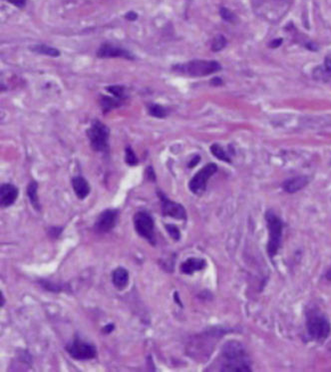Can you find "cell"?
Returning a JSON list of instances; mask_svg holds the SVG:
<instances>
[{"label":"cell","instance_id":"obj_1","mask_svg":"<svg viewBox=\"0 0 331 372\" xmlns=\"http://www.w3.org/2000/svg\"><path fill=\"white\" fill-rule=\"evenodd\" d=\"M221 371L250 372L251 360L243 345L236 340H230L221 350Z\"/></svg>","mask_w":331,"mask_h":372},{"label":"cell","instance_id":"obj_2","mask_svg":"<svg viewBox=\"0 0 331 372\" xmlns=\"http://www.w3.org/2000/svg\"><path fill=\"white\" fill-rule=\"evenodd\" d=\"M306 329L312 340L323 342L331 332L328 317L318 309H312L306 313Z\"/></svg>","mask_w":331,"mask_h":372},{"label":"cell","instance_id":"obj_3","mask_svg":"<svg viewBox=\"0 0 331 372\" xmlns=\"http://www.w3.org/2000/svg\"><path fill=\"white\" fill-rule=\"evenodd\" d=\"M265 219L268 229V242L267 245V251L269 259H273V258L281 249L284 224L282 219L276 216L275 212L271 210L266 211Z\"/></svg>","mask_w":331,"mask_h":372},{"label":"cell","instance_id":"obj_4","mask_svg":"<svg viewBox=\"0 0 331 372\" xmlns=\"http://www.w3.org/2000/svg\"><path fill=\"white\" fill-rule=\"evenodd\" d=\"M173 69L176 72L184 75L191 77H204L219 72L221 69V66L215 60H191L187 63L173 66Z\"/></svg>","mask_w":331,"mask_h":372},{"label":"cell","instance_id":"obj_5","mask_svg":"<svg viewBox=\"0 0 331 372\" xmlns=\"http://www.w3.org/2000/svg\"><path fill=\"white\" fill-rule=\"evenodd\" d=\"M87 136L90 140V144L96 152H107L109 149L110 130L99 120L92 122L90 128L87 130Z\"/></svg>","mask_w":331,"mask_h":372},{"label":"cell","instance_id":"obj_6","mask_svg":"<svg viewBox=\"0 0 331 372\" xmlns=\"http://www.w3.org/2000/svg\"><path fill=\"white\" fill-rule=\"evenodd\" d=\"M134 226L139 236L147 240L152 245L156 244L155 223L152 216L146 210H140L134 216Z\"/></svg>","mask_w":331,"mask_h":372},{"label":"cell","instance_id":"obj_7","mask_svg":"<svg viewBox=\"0 0 331 372\" xmlns=\"http://www.w3.org/2000/svg\"><path fill=\"white\" fill-rule=\"evenodd\" d=\"M217 171L218 166L215 163L206 164L190 179L189 183V191L195 194H198V196H201L206 189L207 181L212 178V176L217 173Z\"/></svg>","mask_w":331,"mask_h":372},{"label":"cell","instance_id":"obj_8","mask_svg":"<svg viewBox=\"0 0 331 372\" xmlns=\"http://www.w3.org/2000/svg\"><path fill=\"white\" fill-rule=\"evenodd\" d=\"M65 348L69 356L76 360H89L94 358L97 354V349L92 343L86 342L78 338L68 343Z\"/></svg>","mask_w":331,"mask_h":372},{"label":"cell","instance_id":"obj_9","mask_svg":"<svg viewBox=\"0 0 331 372\" xmlns=\"http://www.w3.org/2000/svg\"><path fill=\"white\" fill-rule=\"evenodd\" d=\"M158 196L162 203V212L164 217H170L176 220H187V211L181 204L171 201L161 191H158Z\"/></svg>","mask_w":331,"mask_h":372},{"label":"cell","instance_id":"obj_10","mask_svg":"<svg viewBox=\"0 0 331 372\" xmlns=\"http://www.w3.org/2000/svg\"><path fill=\"white\" fill-rule=\"evenodd\" d=\"M97 56L99 58H124L127 60L135 59V56L129 50L111 43L102 44L97 50Z\"/></svg>","mask_w":331,"mask_h":372},{"label":"cell","instance_id":"obj_11","mask_svg":"<svg viewBox=\"0 0 331 372\" xmlns=\"http://www.w3.org/2000/svg\"><path fill=\"white\" fill-rule=\"evenodd\" d=\"M119 217V210H106L98 217L94 228L97 233H109L116 226Z\"/></svg>","mask_w":331,"mask_h":372},{"label":"cell","instance_id":"obj_12","mask_svg":"<svg viewBox=\"0 0 331 372\" xmlns=\"http://www.w3.org/2000/svg\"><path fill=\"white\" fill-rule=\"evenodd\" d=\"M19 191L12 184H3L0 188V204L1 208L10 207L18 198Z\"/></svg>","mask_w":331,"mask_h":372},{"label":"cell","instance_id":"obj_13","mask_svg":"<svg viewBox=\"0 0 331 372\" xmlns=\"http://www.w3.org/2000/svg\"><path fill=\"white\" fill-rule=\"evenodd\" d=\"M206 267V261L204 259L189 258L186 259L180 267V271L184 275H193L196 272L203 271Z\"/></svg>","mask_w":331,"mask_h":372},{"label":"cell","instance_id":"obj_14","mask_svg":"<svg viewBox=\"0 0 331 372\" xmlns=\"http://www.w3.org/2000/svg\"><path fill=\"white\" fill-rule=\"evenodd\" d=\"M129 278V272L125 268L119 267L112 274V282L119 291H124L128 287Z\"/></svg>","mask_w":331,"mask_h":372},{"label":"cell","instance_id":"obj_15","mask_svg":"<svg viewBox=\"0 0 331 372\" xmlns=\"http://www.w3.org/2000/svg\"><path fill=\"white\" fill-rule=\"evenodd\" d=\"M308 182L309 181L307 177H304V176L294 177V178H291L284 182L283 189L288 194H294L302 190L304 187H306Z\"/></svg>","mask_w":331,"mask_h":372},{"label":"cell","instance_id":"obj_16","mask_svg":"<svg viewBox=\"0 0 331 372\" xmlns=\"http://www.w3.org/2000/svg\"><path fill=\"white\" fill-rule=\"evenodd\" d=\"M72 187L76 196L80 200H84L90 194V186L83 177H74L72 179Z\"/></svg>","mask_w":331,"mask_h":372},{"label":"cell","instance_id":"obj_17","mask_svg":"<svg viewBox=\"0 0 331 372\" xmlns=\"http://www.w3.org/2000/svg\"><path fill=\"white\" fill-rule=\"evenodd\" d=\"M37 190H38L37 182H35V181L30 182V184L27 187V196L29 198V201H30L32 207L36 210H40L41 206H40V202L38 200Z\"/></svg>","mask_w":331,"mask_h":372},{"label":"cell","instance_id":"obj_18","mask_svg":"<svg viewBox=\"0 0 331 372\" xmlns=\"http://www.w3.org/2000/svg\"><path fill=\"white\" fill-rule=\"evenodd\" d=\"M30 50L37 53V54H43V55H47V56H51V57L60 56L59 50H57L56 48H53V47H50L48 45H45V44L34 45V46L30 47Z\"/></svg>","mask_w":331,"mask_h":372},{"label":"cell","instance_id":"obj_19","mask_svg":"<svg viewBox=\"0 0 331 372\" xmlns=\"http://www.w3.org/2000/svg\"><path fill=\"white\" fill-rule=\"evenodd\" d=\"M101 107L104 111V113H107L117 107H120V106L122 105V102L120 99L116 98H111V97H108V96H102L101 98Z\"/></svg>","mask_w":331,"mask_h":372},{"label":"cell","instance_id":"obj_20","mask_svg":"<svg viewBox=\"0 0 331 372\" xmlns=\"http://www.w3.org/2000/svg\"><path fill=\"white\" fill-rule=\"evenodd\" d=\"M211 152L212 154L217 158L219 159V160L222 161V162H226V163H232V160H231V157L228 155V153H226L219 144H214L212 145L211 147Z\"/></svg>","mask_w":331,"mask_h":372},{"label":"cell","instance_id":"obj_21","mask_svg":"<svg viewBox=\"0 0 331 372\" xmlns=\"http://www.w3.org/2000/svg\"><path fill=\"white\" fill-rule=\"evenodd\" d=\"M149 114L156 118H165L168 115L167 110L161 105L158 104H149L148 105Z\"/></svg>","mask_w":331,"mask_h":372},{"label":"cell","instance_id":"obj_22","mask_svg":"<svg viewBox=\"0 0 331 372\" xmlns=\"http://www.w3.org/2000/svg\"><path fill=\"white\" fill-rule=\"evenodd\" d=\"M107 91H109L111 94H113L116 98H118L120 100H124L127 97L124 86L112 85V86L107 87Z\"/></svg>","mask_w":331,"mask_h":372},{"label":"cell","instance_id":"obj_23","mask_svg":"<svg viewBox=\"0 0 331 372\" xmlns=\"http://www.w3.org/2000/svg\"><path fill=\"white\" fill-rule=\"evenodd\" d=\"M226 43H228V41H226L223 35H217L212 42V50L219 52L226 46Z\"/></svg>","mask_w":331,"mask_h":372},{"label":"cell","instance_id":"obj_24","mask_svg":"<svg viewBox=\"0 0 331 372\" xmlns=\"http://www.w3.org/2000/svg\"><path fill=\"white\" fill-rule=\"evenodd\" d=\"M220 15L221 16V18L226 21V22H230V23H234L236 22V14L231 11L229 8H225V7H221L220 9Z\"/></svg>","mask_w":331,"mask_h":372},{"label":"cell","instance_id":"obj_25","mask_svg":"<svg viewBox=\"0 0 331 372\" xmlns=\"http://www.w3.org/2000/svg\"><path fill=\"white\" fill-rule=\"evenodd\" d=\"M165 228L167 233L169 234V236L175 241H180L181 239V232L180 229L177 226L175 225H172V224H167L165 225Z\"/></svg>","mask_w":331,"mask_h":372},{"label":"cell","instance_id":"obj_26","mask_svg":"<svg viewBox=\"0 0 331 372\" xmlns=\"http://www.w3.org/2000/svg\"><path fill=\"white\" fill-rule=\"evenodd\" d=\"M125 152H126V156H125L126 163L129 166H136L138 164L139 160H138V158H137L135 152L133 151V149L131 147H127Z\"/></svg>","mask_w":331,"mask_h":372},{"label":"cell","instance_id":"obj_27","mask_svg":"<svg viewBox=\"0 0 331 372\" xmlns=\"http://www.w3.org/2000/svg\"><path fill=\"white\" fill-rule=\"evenodd\" d=\"M62 231H63V227H58V226L51 227L49 229V236L52 237L53 239H56V238H58L60 236Z\"/></svg>","mask_w":331,"mask_h":372},{"label":"cell","instance_id":"obj_28","mask_svg":"<svg viewBox=\"0 0 331 372\" xmlns=\"http://www.w3.org/2000/svg\"><path fill=\"white\" fill-rule=\"evenodd\" d=\"M7 1L18 8H23L27 3V0H7Z\"/></svg>","mask_w":331,"mask_h":372},{"label":"cell","instance_id":"obj_29","mask_svg":"<svg viewBox=\"0 0 331 372\" xmlns=\"http://www.w3.org/2000/svg\"><path fill=\"white\" fill-rule=\"evenodd\" d=\"M146 175H147V178L152 181V182H155L156 181V175H155V171L154 169L150 166L148 167V169L146 170Z\"/></svg>","mask_w":331,"mask_h":372},{"label":"cell","instance_id":"obj_30","mask_svg":"<svg viewBox=\"0 0 331 372\" xmlns=\"http://www.w3.org/2000/svg\"><path fill=\"white\" fill-rule=\"evenodd\" d=\"M200 160H201V158H200V156H195L193 159H191V160H190V162L189 163V165H188V167L189 168V169H191V168H194V167H196L197 165H198V163L200 162Z\"/></svg>","mask_w":331,"mask_h":372},{"label":"cell","instance_id":"obj_31","mask_svg":"<svg viewBox=\"0 0 331 372\" xmlns=\"http://www.w3.org/2000/svg\"><path fill=\"white\" fill-rule=\"evenodd\" d=\"M324 68L327 72H331V55H327L324 60Z\"/></svg>","mask_w":331,"mask_h":372},{"label":"cell","instance_id":"obj_32","mask_svg":"<svg viewBox=\"0 0 331 372\" xmlns=\"http://www.w3.org/2000/svg\"><path fill=\"white\" fill-rule=\"evenodd\" d=\"M125 18L127 20H130V21H135L138 18V14L134 11H130L125 15Z\"/></svg>","mask_w":331,"mask_h":372},{"label":"cell","instance_id":"obj_33","mask_svg":"<svg viewBox=\"0 0 331 372\" xmlns=\"http://www.w3.org/2000/svg\"><path fill=\"white\" fill-rule=\"evenodd\" d=\"M114 329H115V325H114L113 323H110V324H107V325L104 326L103 329H102V331H103L104 333L109 334V333H111Z\"/></svg>","mask_w":331,"mask_h":372},{"label":"cell","instance_id":"obj_34","mask_svg":"<svg viewBox=\"0 0 331 372\" xmlns=\"http://www.w3.org/2000/svg\"><path fill=\"white\" fill-rule=\"evenodd\" d=\"M282 43H283V39H275V40H273L272 42L269 43V47L276 48V47H278L280 45H282Z\"/></svg>","mask_w":331,"mask_h":372},{"label":"cell","instance_id":"obj_35","mask_svg":"<svg viewBox=\"0 0 331 372\" xmlns=\"http://www.w3.org/2000/svg\"><path fill=\"white\" fill-rule=\"evenodd\" d=\"M173 298H175V302H176L181 307H183V305H182V302H181V299H180V296H179V292H178V291H176L175 293H173Z\"/></svg>","mask_w":331,"mask_h":372},{"label":"cell","instance_id":"obj_36","mask_svg":"<svg viewBox=\"0 0 331 372\" xmlns=\"http://www.w3.org/2000/svg\"><path fill=\"white\" fill-rule=\"evenodd\" d=\"M5 305V298H4V295H3V292L2 291H0V307H4Z\"/></svg>","mask_w":331,"mask_h":372},{"label":"cell","instance_id":"obj_37","mask_svg":"<svg viewBox=\"0 0 331 372\" xmlns=\"http://www.w3.org/2000/svg\"><path fill=\"white\" fill-rule=\"evenodd\" d=\"M325 277H326L328 280H331V267H330V269L327 271V273H326V275H325Z\"/></svg>","mask_w":331,"mask_h":372},{"label":"cell","instance_id":"obj_38","mask_svg":"<svg viewBox=\"0 0 331 372\" xmlns=\"http://www.w3.org/2000/svg\"><path fill=\"white\" fill-rule=\"evenodd\" d=\"M213 82H216V84H215V85H218V84H221V83H222V82H221V80L220 78H215V79L212 81V83H213Z\"/></svg>","mask_w":331,"mask_h":372}]
</instances>
